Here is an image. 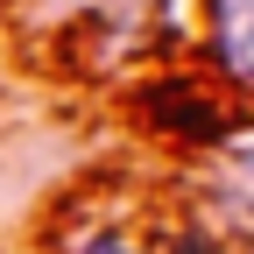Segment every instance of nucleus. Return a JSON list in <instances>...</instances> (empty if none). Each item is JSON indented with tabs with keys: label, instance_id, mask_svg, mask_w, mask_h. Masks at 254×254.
<instances>
[{
	"label": "nucleus",
	"instance_id": "4",
	"mask_svg": "<svg viewBox=\"0 0 254 254\" xmlns=\"http://www.w3.org/2000/svg\"><path fill=\"white\" fill-rule=\"evenodd\" d=\"M85 254H134V247H127V240H113V233H99V240H92Z\"/></svg>",
	"mask_w": 254,
	"mask_h": 254
},
{
	"label": "nucleus",
	"instance_id": "1",
	"mask_svg": "<svg viewBox=\"0 0 254 254\" xmlns=\"http://www.w3.org/2000/svg\"><path fill=\"white\" fill-rule=\"evenodd\" d=\"M212 28H219V64L254 85V0H212Z\"/></svg>",
	"mask_w": 254,
	"mask_h": 254
},
{
	"label": "nucleus",
	"instance_id": "3",
	"mask_svg": "<svg viewBox=\"0 0 254 254\" xmlns=\"http://www.w3.org/2000/svg\"><path fill=\"white\" fill-rule=\"evenodd\" d=\"M219 212H226L233 226H254V141L233 148V163L219 170Z\"/></svg>",
	"mask_w": 254,
	"mask_h": 254
},
{
	"label": "nucleus",
	"instance_id": "2",
	"mask_svg": "<svg viewBox=\"0 0 254 254\" xmlns=\"http://www.w3.org/2000/svg\"><path fill=\"white\" fill-rule=\"evenodd\" d=\"M148 120L177 127V134H219L212 99H205V92H190V85H155V92H148Z\"/></svg>",
	"mask_w": 254,
	"mask_h": 254
}]
</instances>
